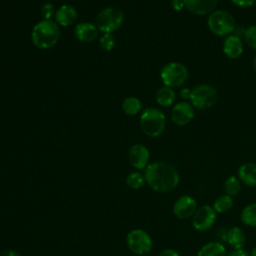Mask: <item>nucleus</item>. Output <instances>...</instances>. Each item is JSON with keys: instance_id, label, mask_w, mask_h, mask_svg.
<instances>
[{"instance_id": "nucleus-17", "label": "nucleus", "mask_w": 256, "mask_h": 256, "mask_svg": "<svg viewBox=\"0 0 256 256\" xmlns=\"http://www.w3.org/2000/svg\"><path fill=\"white\" fill-rule=\"evenodd\" d=\"M237 177L241 183L249 187L256 186V164L253 162H246L240 165L237 171Z\"/></svg>"}, {"instance_id": "nucleus-23", "label": "nucleus", "mask_w": 256, "mask_h": 256, "mask_svg": "<svg viewBox=\"0 0 256 256\" xmlns=\"http://www.w3.org/2000/svg\"><path fill=\"white\" fill-rule=\"evenodd\" d=\"M212 207L214 208L216 213H226L233 207V199L230 195L226 193L222 194L215 199Z\"/></svg>"}, {"instance_id": "nucleus-5", "label": "nucleus", "mask_w": 256, "mask_h": 256, "mask_svg": "<svg viewBox=\"0 0 256 256\" xmlns=\"http://www.w3.org/2000/svg\"><path fill=\"white\" fill-rule=\"evenodd\" d=\"M207 25L210 31L218 36L231 35L235 28L233 16L225 10H214L209 14Z\"/></svg>"}, {"instance_id": "nucleus-13", "label": "nucleus", "mask_w": 256, "mask_h": 256, "mask_svg": "<svg viewBox=\"0 0 256 256\" xmlns=\"http://www.w3.org/2000/svg\"><path fill=\"white\" fill-rule=\"evenodd\" d=\"M184 7L192 14L195 15H207L212 13L218 0H183Z\"/></svg>"}, {"instance_id": "nucleus-28", "label": "nucleus", "mask_w": 256, "mask_h": 256, "mask_svg": "<svg viewBox=\"0 0 256 256\" xmlns=\"http://www.w3.org/2000/svg\"><path fill=\"white\" fill-rule=\"evenodd\" d=\"M55 12L56 10L51 3H44L40 9L41 16L44 20H51V18L55 15Z\"/></svg>"}, {"instance_id": "nucleus-29", "label": "nucleus", "mask_w": 256, "mask_h": 256, "mask_svg": "<svg viewBox=\"0 0 256 256\" xmlns=\"http://www.w3.org/2000/svg\"><path fill=\"white\" fill-rule=\"evenodd\" d=\"M227 231H228L227 228H223V227L218 228L217 231H216V233H215V236H216V238H217L216 241H218V242H220V243H223V244L226 243Z\"/></svg>"}, {"instance_id": "nucleus-2", "label": "nucleus", "mask_w": 256, "mask_h": 256, "mask_svg": "<svg viewBox=\"0 0 256 256\" xmlns=\"http://www.w3.org/2000/svg\"><path fill=\"white\" fill-rule=\"evenodd\" d=\"M61 31L59 25L52 20L39 21L31 31V41L39 49H49L57 44Z\"/></svg>"}, {"instance_id": "nucleus-4", "label": "nucleus", "mask_w": 256, "mask_h": 256, "mask_svg": "<svg viewBox=\"0 0 256 256\" xmlns=\"http://www.w3.org/2000/svg\"><path fill=\"white\" fill-rule=\"evenodd\" d=\"M124 21V13L117 7H106L96 16V26L102 33H112L118 30Z\"/></svg>"}, {"instance_id": "nucleus-12", "label": "nucleus", "mask_w": 256, "mask_h": 256, "mask_svg": "<svg viewBox=\"0 0 256 256\" xmlns=\"http://www.w3.org/2000/svg\"><path fill=\"white\" fill-rule=\"evenodd\" d=\"M128 158L130 164L138 169L142 170L145 169L149 164L150 159V153L148 148L143 144H134L129 149Z\"/></svg>"}, {"instance_id": "nucleus-26", "label": "nucleus", "mask_w": 256, "mask_h": 256, "mask_svg": "<svg viewBox=\"0 0 256 256\" xmlns=\"http://www.w3.org/2000/svg\"><path fill=\"white\" fill-rule=\"evenodd\" d=\"M116 43V39L112 33H103L99 39V45L102 50L109 52L111 51Z\"/></svg>"}, {"instance_id": "nucleus-37", "label": "nucleus", "mask_w": 256, "mask_h": 256, "mask_svg": "<svg viewBox=\"0 0 256 256\" xmlns=\"http://www.w3.org/2000/svg\"><path fill=\"white\" fill-rule=\"evenodd\" d=\"M253 67H254V69H255V71H256V55H255L254 60H253Z\"/></svg>"}, {"instance_id": "nucleus-8", "label": "nucleus", "mask_w": 256, "mask_h": 256, "mask_svg": "<svg viewBox=\"0 0 256 256\" xmlns=\"http://www.w3.org/2000/svg\"><path fill=\"white\" fill-rule=\"evenodd\" d=\"M126 243L130 251L137 255H144L151 251L153 241L151 236L142 229L131 230L126 237Z\"/></svg>"}, {"instance_id": "nucleus-6", "label": "nucleus", "mask_w": 256, "mask_h": 256, "mask_svg": "<svg viewBox=\"0 0 256 256\" xmlns=\"http://www.w3.org/2000/svg\"><path fill=\"white\" fill-rule=\"evenodd\" d=\"M218 98L217 90L209 84H201L190 90L189 99L193 107L205 110L212 107Z\"/></svg>"}, {"instance_id": "nucleus-30", "label": "nucleus", "mask_w": 256, "mask_h": 256, "mask_svg": "<svg viewBox=\"0 0 256 256\" xmlns=\"http://www.w3.org/2000/svg\"><path fill=\"white\" fill-rule=\"evenodd\" d=\"M233 4H235L236 6L239 7H249L252 6L255 2V0H230Z\"/></svg>"}, {"instance_id": "nucleus-1", "label": "nucleus", "mask_w": 256, "mask_h": 256, "mask_svg": "<svg viewBox=\"0 0 256 256\" xmlns=\"http://www.w3.org/2000/svg\"><path fill=\"white\" fill-rule=\"evenodd\" d=\"M144 176L150 188L159 193H168L174 190L180 176L177 169L167 161H154L145 168Z\"/></svg>"}, {"instance_id": "nucleus-3", "label": "nucleus", "mask_w": 256, "mask_h": 256, "mask_svg": "<svg viewBox=\"0 0 256 256\" xmlns=\"http://www.w3.org/2000/svg\"><path fill=\"white\" fill-rule=\"evenodd\" d=\"M166 117L164 113L154 107L145 108L140 115V127L145 135L151 138L158 137L165 129Z\"/></svg>"}, {"instance_id": "nucleus-15", "label": "nucleus", "mask_w": 256, "mask_h": 256, "mask_svg": "<svg viewBox=\"0 0 256 256\" xmlns=\"http://www.w3.org/2000/svg\"><path fill=\"white\" fill-rule=\"evenodd\" d=\"M78 17V13L77 10L71 6V5H62L60 6L54 15L55 18V22L59 25V26H63V27H67L72 25L76 19Z\"/></svg>"}, {"instance_id": "nucleus-11", "label": "nucleus", "mask_w": 256, "mask_h": 256, "mask_svg": "<svg viewBox=\"0 0 256 256\" xmlns=\"http://www.w3.org/2000/svg\"><path fill=\"white\" fill-rule=\"evenodd\" d=\"M171 120L178 126H184L188 124L194 117V110L192 104L183 101L173 106L170 113Z\"/></svg>"}, {"instance_id": "nucleus-35", "label": "nucleus", "mask_w": 256, "mask_h": 256, "mask_svg": "<svg viewBox=\"0 0 256 256\" xmlns=\"http://www.w3.org/2000/svg\"><path fill=\"white\" fill-rule=\"evenodd\" d=\"M189 94H190V91H189L188 89H183V90L181 91V96H182V98H184V99L189 98Z\"/></svg>"}, {"instance_id": "nucleus-32", "label": "nucleus", "mask_w": 256, "mask_h": 256, "mask_svg": "<svg viewBox=\"0 0 256 256\" xmlns=\"http://www.w3.org/2000/svg\"><path fill=\"white\" fill-rule=\"evenodd\" d=\"M158 256H180V255L176 250H174L172 248H167V249L162 250Z\"/></svg>"}, {"instance_id": "nucleus-22", "label": "nucleus", "mask_w": 256, "mask_h": 256, "mask_svg": "<svg viewBox=\"0 0 256 256\" xmlns=\"http://www.w3.org/2000/svg\"><path fill=\"white\" fill-rule=\"evenodd\" d=\"M240 220L245 226H256V203H250L242 209L240 214Z\"/></svg>"}, {"instance_id": "nucleus-9", "label": "nucleus", "mask_w": 256, "mask_h": 256, "mask_svg": "<svg viewBox=\"0 0 256 256\" xmlns=\"http://www.w3.org/2000/svg\"><path fill=\"white\" fill-rule=\"evenodd\" d=\"M217 220V213L214 208L208 204L197 208L192 217V226L196 231L206 232L210 230Z\"/></svg>"}, {"instance_id": "nucleus-7", "label": "nucleus", "mask_w": 256, "mask_h": 256, "mask_svg": "<svg viewBox=\"0 0 256 256\" xmlns=\"http://www.w3.org/2000/svg\"><path fill=\"white\" fill-rule=\"evenodd\" d=\"M160 78L165 86L179 87L188 79V70L179 62H170L161 69Z\"/></svg>"}, {"instance_id": "nucleus-18", "label": "nucleus", "mask_w": 256, "mask_h": 256, "mask_svg": "<svg viewBox=\"0 0 256 256\" xmlns=\"http://www.w3.org/2000/svg\"><path fill=\"white\" fill-rule=\"evenodd\" d=\"M226 243L233 249H242L246 244V234L238 226H233L227 231Z\"/></svg>"}, {"instance_id": "nucleus-27", "label": "nucleus", "mask_w": 256, "mask_h": 256, "mask_svg": "<svg viewBox=\"0 0 256 256\" xmlns=\"http://www.w3.org/2000/svg\"><path fill=\"white\" fill-rule=\"evenodd\" d=\"M244 38L246 43L253 49L256 50V25L250 26L246 29Z\"/></svg>"}, {"instance_id": "nucleus-33", "label": "nucleus", "mask_w": 256, "mask_h": 256, "mask_svg": "<svg viewBox=\"0 0 256 256\" xmlns=\"http://www.w3.org/2000/svg\"><path fill=\"white\" fill-rule=\"evenodd\" d=\"M227 256H250V254L242 248V249H233V251H231Z\"/></svg>"}, {"instance_id": "nucleus-31", "label": "nucleus", "mask_w": 256, "mask_h": 256, "mask_svg": "<svg viewBox=\"0 0 256 256\" xmlns=\"http://www.w3.org/2000/svg\"><path fill=\"white\" fill-rule=\"evenodd\" d=\"M171 7L175 11H181L184 7V1L183 0H172Z\"/></svg>"}, {"instance_id": "nucleus-24", "label": "nucleus", "mask_w": 256, "mask_h": 256, "mask_svg": "<svg viewBox=\"0 0 256 256\" xmlns=\"http://www.w3.org/2000/svg\"><path fill=\"white\" fill-rule=\"evenodd\" d=\"M241 190V181L237 176L231 175L224 181V191L231 197L238 195Z\"/></svg>"}, {"instance_id": "nucleus-25", "label": "nucleus", "mask_w": 256, "mask_h": 256, "mask_svg": "<svg viewBox=\"0 0 256 256\" xmlns=\"http://www.w3.org/2000/svg\"><path fill=\"white\" fill-rule=\"evenodd\" d=\"M145 182H146L145 176L137 171L129 173L126 178V184L132 189L141 188L145 184Z\"/></svg>"}, {"instance_id": "nucleus-16", "label": "nucleus", "mask_w": 256, "mask_h": 256, "mask_svg": "<svg viewBox=\"0 0 256 256\" xmlns=\"http://www.w3.org/2000/svg\"><path fill=\"white\" fill-rule=\"evenodd\" d=\"M223 52L228 58H238L243 52V43L240 37L236 35H228L223 42Z\"/></svg>"}, {"instance_id": "nucleus-14", "label": "nucleus", "mask_w": 256, "mask_h": 256, "mask_svg": "<svg viewBox=\"0 0 256 256\" xmlns=\"http://www.w3.org/2000/svg\"><path fill=\"white\" fill-rule=\"evenodd\" d=\"M99 30L97 26L90 22H80L74 28V36L77 40L84 43H90L97 39Z\"/></svg>"}, {"instance_id": "nucleus-19", "label": "nucleus", "mask_w": 256, "mask_h": 256, "mask_svg": "<svg viewBox=\"0 0 256 256\" xmlns=\"http://www.w3.org/2000/svg\"><path fill=\"white\" fill-rule=\"evenodd\" d=\"M197 256H227L226 248L223 243L210 241L205 243L197 252Z\"/></svg>"}, {"instance_id": "nucleus-10", "label": "nucleus", "mask_w": 256, "mask_h": 256, "mask_svg": "<svg viewBox=\"0 0 256 256\" xmlns=\"http://www.w3.org/2000/svg\"><path fill=\"white\" fill-rule=\"evenodd\" d=\"M197 208L198 205L195 198L190 195H182L174 202L172 211L177 218L185 220L193 217Z\"/></svg>"}, {"instance_id": "nucleus-36", "label": "nucleus", "mask_w": 256, "mask_h": 256, "mask_svg": "<svg viewBox=\"0 0 256 256\" xmlns=\"http://www.w3.org/2000/svg\"><path fill=\"white\" fill-rule=\"evenodd\" d=\"M250 256H256V246L251 249V251H250Z\"/></svg>"}, {"instance_id": "nucleus-21", "label": "nucleus", "mask_w": 256, "mask_h": 256, "mask_svg": "<svg viewBox=\"0 0 256 256\" xmlns=\"http://www.w3.org/2000/svg\"><path fill=\"white\" fill-rule=\"evenodd\" d=\"M122 110L126 115L134 116L142 110V102L137 97H127L122 102Z\"/></svg>"}, {"instance_id": "nucleus-20", "label": "nucleus", "mask_w": 256, "mask_h": 256, "mask_svg": "<svg viewBox=\"0 0 256 256\" xmlns=\"http://www.w3.org/2000/svg\"><path fill=\"white\" fill-rule=\"evenodd\" d=\"M175 92L171 87L163 86L156 93V101L162 107H169L175 100Z\"/></svg>"}, {"instance_id": "nucleus-34", "label": "nucleus", "mask_w": 256, "mask_h": 256, "mask_svg": "<svg viewBox=\"0 0 256 256\" xmlns=\"http://www.w3.org/2000/svg\"><path fill=\"white\" fill-rule=\"evenodd\" d=\"M0 256H21L18 252L11 250V249H5L0 251Z\"/></svg>"}]
</instances>
